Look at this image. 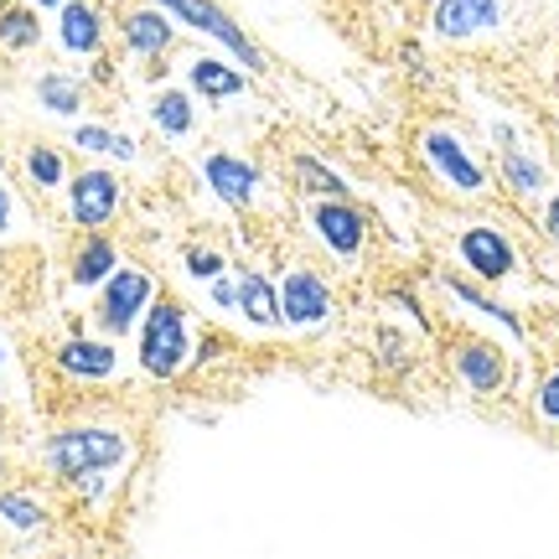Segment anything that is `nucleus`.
<instances>
[{"instance_id": "nucleus-1", "label": "nucleus", "mask_w": 559, "mask_h": 559, "mask_svg": "<svg viewBox=\"0 0 559 559\" xmlns=\"http://www.w3.org/2000/svg\"><path fill=\"white\" fill-rule=\"evenodd\" d=\"M135 456V440L124 425H104V419H83V425H58L41 440V466L52 481H79L88 472H120Z\"/></svg>"}, {"instance_id": "nucleus-2", "label": "nucleus", "mask_w": 559, "mask_h": 559, "mask_svg": "<svg viewBox=\"0 0 559 559\" xmlns=\"http://www.w3.org/2000/svg\"><path fill=\"white\" fill-rule=\"evenodd\" d=\"M135 368L145 379L171 383L192 368V317L171 296H156L135 326Z\"/></svg>"}, {"instance_id": "nucleus-3", "label": "nucleus", "mask_w": 559, "mask_h": 559, "mask_svg": "<svg viewBox=\"0 0 559 559\" xmlns=\"http://www.w3.org/2000/svg\"><path fill=\"white\" fill-rule=\"evenodd\" d=\"M166 16L177 21V32H198V37H207L213 47H218L223 58H234L243 68V73H254L260 79L264 68V52L260 41L243 32V21H234V11H223L218 0H156Z\"/></svg>"}, {"instance_id": "nucleus-4", "label": "nucleus", "mask_w": 559, "mask_h": 559, "mask_svg": "<svg viewBox=\"0 0 559 559\" xmlns=\"http://www.w3.org/2000/svg\"><path fill=\"white\" fill-rule=\"evenodd\" d=\"M160 296V280L145 270V264H115V275L104 280L99 290H94V332L104 337H135L140 317H145V306Z\"/></svg>"}, {"instance_id": "nucleus-5", "label": "nucleus", "mask_w": 559, "mask_h": 559, "mask_svg": "<svg viewBox=\"0 0 559 559\" xmlns=\"http://www.w3.org/2000/svg\"><path fill=\"white\" fill-rule=\"evenodd\" d=\"M62 202H68V223L83 228V234H94V228H109V223L120 218L124 181L109 160H88V166H79V171L68 177Z\"/></svg>"}, {"instance_id": "nucleus-6", "label": "nucleus", "mask_w": 559, "mask_h": 559, "mask_svg": "<svg viewBox=\"0 0 559 559\" xmlns=\"http://www.w3.org/2000/svg\"><path fill=\"white\" fill-rule=\"evenodd\" d=\"M419 160H425V171L445 187V192H456V198H481L487 192V166L472 156V145L456 135V130H445V124H425L419 130Z\"/></svg>"}, {"instance_id": "nucleus-7", "label": "nucleus", "mask_w": 559, "mask_h": 559, "mask_svg": "<svg viewBox=\"0 0 559 559\" xmlns=\"http://www.w3.org/2000/svg\"><path fill=\"white\" fill-rule=\"evenodd\" d=\"M306 228L317 234V243L342 264H358L373 234V218L362 213L353 198H311L306 207Z\"/></svg>"}, {"instance_id": "nucleus-8", "label": "nucleus", "mask_w": 559, "mask_h": 559, "mask_svg": "<svg viewBox=\"0 0 559 559\" xmlns=\"http://www.w3.org/2000/svg\"><path fill=\"white\" fill-rule=\"evenodd\" d=\"M332 311H337V296H332L326 275H317L311 264H290L280 275V317H285V326L317 332V326L332 321Z\"/></svg>"}, {"instance_id": "nucleus-9", "label": "nucleus", "mask_w": 559, "mask_h": 559, "mask_svg": "<svg viewBox=\"0 0 559 559\" xmlns=\"http://www.w3.org/2000/svg\"><path fill=\"white\" fill-rule=\"evenodd\" d=\"M456 260H461V270L472 280H481V285H502V280L519 270V249H513V239H508L502 228H492V223H466L456 234Z\"/></svg>"}, {"instance_id": "nucleus-10", "label": "nucleus", "mask_w": 559, "mask_h": 559, "mask_svg": "<svg viewBox=\"0 0 559 559\" xmlns=\"http://www.w3.org/2000/svg\"><path fill=\"white\" fill-rule=\"evenodd\" d=\"M52 368L73 383H109L120 379V342L104 332H68L52 347Z\"/></svg>"}, {"instance_id": "nucleus-11", "label": "nucleus", "mask_w": 559, "mask_h": 559, "mask_svg": "<svg viewBox=\"0 0 559 559\" xmlns=\"http://www.w3.org/2000/svg\"><path fill=\"white\" fill-rule=\"evenodd\" d=\"M198 171H202V187H207L223 207H234V213L254 207V198H260V187H264L260 160L239 156V151H207V156L198 160Z\"/></svg>"}, {"instance_id": "nucleus-12", "label": "nucleus", "mask_w": 559, "mask_h": 559, "mask_svg": "<svg viewBox=\"0 0 559 559\" xmlns=\"http://www.w3.org/2000/svg\"><path fill=\"white\" fill-rule=\"evenodd\" d=\"M120 41L124 52L140 62H160L171 47H177V21L160 11L156 0H140L120 16Z\"/></svg>"}, {"instance_id": "nucleus-13", "label": "nucleus", "mask_w": 559, "mask_h": 559, "mask_svg": "<svg viewBox=\"0 0 559 559\" xmlns=\"http://www.w3.org/2000/svg\"><path fill=\"white\" fill-rule=\"evenodd\" d=\"M52 37H58L62 58H99L104 41H109V21L94 0H68L62 11H52Z\"/></svg>"}, {"instance_id": "nucleus-14", "label": "nucleus", "mask_w": 559, "mask_h": 559, "mask_svg": "<svg viewBox=\"0 0 559 559\" xmlns=\"http://www.w3.org/2000/svg\"><path fill=\"white\" fill-rule=\"evenodd\" d=\"M502 0H436L430 5V32L440 41H472V37H487L502 26Z\"/></svg>"}, {"instance_id": "nucleus-15", "label": "nucleus", "mask_w": 559, "mask_h": 559, "mask_svg": "<svg viewBox=\"0 0 559 559\" xmlns=\"http://www.w3.org/2000/svg\"><path fill=\"white\" fill-rule=\"evenodd\" d=\"M249 83H254V73H243L239 62L223 58V52H198L187 62V88L198 94V104H234L249 94Z\"/></svg>"}, {"instance_id": "nucleus-16", "label": "nucleus", "mask_w": 559, "mask_h": 559, "mask_svg": "<svg viewBox=\"0 0 559 559\" xmlns=\"http://www.w3.org/2000/svg\"><path fill=\"white\" fill-rule=\"evenodd\" d=\"M451 368H456V379L466 383L472 394H498L502 383H508V358H502L498 342H487V337L456 342V353H451Z\"/></svg>"}, {"instance_id": "nucleus-17", "label": "nucleus", "mask_w": 559, "mask_h": 559, "mask_svg": "<svg viewBox=\"0 0 559 559\" xmlns=\"http://www.w3.org/2000/svg\"><path fill=\"white\" fill-rule=\"evenodd\" d=\"M120 260H124L120 243L109 239L104 228H94V234H83L79 249L68 254V285H73V290H83V296H94L104 280L115 275V264H120Z\"/></svg>"}, {"instance_id": "nucleus-18", "label": "nucleus", "mask_w": 559, "mask_h": 559, "mask_svg": "<svg viewBox=\"0 0 559 559\" xmlns=\"http://www.w3.org/2000/svg\"><path fill=\"white\" fill-rule=\"evenodd\" d=\"M32 99H37V109L52 115V120H83L88 83H83L79 73H68V68H47V73H37V83H32Z\"/></svg>"}, {"instance_id": "nucleus-19", "label": "nucleus", "mask_w": 559, "mask_h": 559, "mask_svg": "<svg viewBox=\"0 0 559 559\" xmlns=\"http://www.w3.org/2000/svg\"><path fill=\"white\" fill-rule=\"evenodd\" d=\"M68 145L88 160H120V166L140 160V140L124 135V130H115V124H99V120H73Z\"/></svg>"}, {"instance_id": "nucleus-20", "label": "nucleus", "mask_w": 559, "mask_h": 559, "mask_svg": "<svg viewBox=\"0 0 559 559\" xmlns=\"http://www.w3.org/2000/svg\"><path fill=\"white\" fill-rule=\"evenodd\" d=\"M52 528V508L32 487H0V534L11 539H37Z\"/></svg>"}, {"instance_id": "nucleus-21", "label": "nucleus", "mask_w": 559, "mask_h": 559, "mask_svg": "<svg viewBox=\"0 0 559 559\" xmlns=\"http://www.w3.org/2000/svg\"><path fill=\"white\" fill-rule=\"evenodd\" d=\"M440 290L456 300V306H466V311H477V317L498 321L508 337H528V326H523V317L513 311V306H502V300H492L487 290H481V280H461V275H440Z\"/></svg>"}, {"instance_id": "nucleus-22", "label": "nucleus", "mask_w": 559, "mask_h": 559, "mask_svg": "<svg viewBox=\"0 0 559 559\" xmlns=\"http://www.w3.org/2000/svg\"><path fill=\"white\" fill-rule=\"evenodd\" d=\"M145 115L166 140H192L198 135V94L192 88H156Z\"/></svg>"}, {"instance_id": "nucleus-23", "label": "nucleus", "mask_w": 559, "mask_h": 559, "mask_svg": "<svg viewBox=\"0 0 559 559\" xmlns=\"http://www.w3.org/2000/svg\"><path fill=\"white\" fill-rule=\"evenodd\" d=\"M239 317L249 321V326H260V332H275V326H285V317H280V285L264 270H239Z\"/></svg>"}, {"instance_id": "nucleus-24", "label": "nucleus", "mask_w": 559, "mask_h": 559, "mask_svg": "<svg viewBox=\"0 0 559 559\" xmlns=\"http://www.w3.org/2000/svg\"><path fill=\"white\" fill-rule=\"evenodd\" d=\"M41 37H47V26H41V11L32 0H11L5 11H0V52H37Z\"/></svg>"}, {"instance_id": "nucleus-25", "label": "nucleus", "mask_w": 559, "mask_h": 559, "mask_svg": "<svg viewBox=\"0 0 559 559\" xmlns=\"http://www.w3.org/2000/svg\"><path fill=\"white\" fill-rule=\"evenodd\" d=\"M290 177H296V187L306 198H353V181L342 177L337 166H326L321 156H311V151H300V156L290 160Z\"/></svg>"}, {"instance_id": "nucleus-26", "label": "nucleus", "mask_w": 559, "mask_h": 559, "mask_svg": "<svg viewBox=\"0 0 559 559\" xmlns=\"http://www.w3.org/2000/svg\"><path fill=\"white\" fill-rule=\"evenodd\" d=\"M498 177H502V187L513 192V198H539L544 192V166L534 156H523L519 145H498Z\"/></svg>"}, {"instance_id": "nucleus-27", "label": "nucleus", "mask_w": 559, "mask_h": 559, "mask_svg": "<svg viewBox=\"0 0 559 559\" xmlns=\"http://www.w3.org/2000/svg\"><path fill=\"white\" fill-rule=\"evenodd\" d=\"M21 171L26 181L37 187V192H62L68 187V156H62L58 145H26V156H21Z\"/></svg>"}, {"instance_id": "nucleus-28", "label": "nucleus", "mask_w": 559, "mask_h": 559, "mask_svg": "<svg viewBox=\"0 0 559 559\" xmlns=\"http://www.w3.org/2000/svg\"><path fill=\"white\" fill-rule=\"evenodd\" d=\"M373 353H379L383 373H409L415 368V347H409V337H404L394 321H383L379 332H373Z\"/></svg>"}, {"instance_id": "nucleus-29", "label": "nucleus", "mask_w": 559, "mask_h": 559, "mask_svg": "<svg viewBox=\"0 0 559 559\" xmlns=\"http://www.w3.org/2000/svg\"><path fill=\"white\" fill-rule=\"evenodd\" d=\"M223 270H228V254L213 249V243H187V249H181V275L187 280L207 285V280H218Z\"/></svg>"}, {"instance_id": "nucleus-30", "label": "nucleus", "mask_w": 559, "mask_h": 559, "mask_svg": "<svg viewBox=\"0 0 559 559\" xmlns=\"http://www.w3.org/2000/svg\"><path fill=\"white\" fill-rule=\"evenodd\" d=\"M68 492H79L83 502H94V508H99V502L115 492V472H88V477L68 481Z\"/></svg>"}, {"instance_id": "nucleus-31", "label": "nucleus", "mask_w": 559, "mask_h": 559, "mask_svg": "<svg viewBox=\"0 0 559 559\" xmlns=\"http://www.w3.org/2000/svg\"><path fill=\"white\" fill-rule=\"evenodd\" d=\"M207 300H213V311H239V280H234V270H223L218 280H207Z\"/></svg>"}, {"instance_id": "nucleus-32", "label": "nucleus", "mask_w": 559, "mask_h": 559, "mask_svg": "<svg viewBox=\"0 0 559 559\" xmlns=\"http://www.w3.org/2000/svg\"><path fill=\"white\" fill-rule=\"evenodd\" d=\"M223 353H228V342H223L218 332H202V337H192V368H207V362H218Z\"/></svg>"}, {"instance_id": "nucleus-33", "label": "nucleus", "mask_w": 559, "mask_h": 559, "mask_svg": "<svg viewBox=\"0 0 559 559\" xmlns=\"http://www.w3.org/2000/svg\"><path fill=\"white\" fill-rule=\"evenodd\" d=\"M534 404H539V415L559 430V373H549V379L539 383V394H534Z\"/></svg>"}, {"instance_id": "nucleus-34", "label": "nucleus", "mask_w": 559, "mask_h": 559, "mask_svg": "<svg viewBox=\"0 0 559 559\" xmlns=\"http://www.w3.org/2000/svg\"><path fill=\"white\" fill-rule=\"evenodd\" d=\"M389 306H394V311H404L419 332H430V317H425V306L415 300V290H389Z\"/></svg>"}, {"instance_id": "nucleus-35", "label": "nucleus", "mask_w": 559, "mask_h": 559, "mask_svg": "<svg viewBox=\"0 0 559 559\" xmlns=\"http://www.w3.org/2000/svg\"><path fill=\"white\" fill-rule=\"evenodd\" d=\"M400 62H404V73H409L415 83H430V79H436V73H430V62H425V52H419V41H404V47H400Z\"/></svg>"}, {"instance_id": "nucleus-36", "label": "nucleus", "mask_w": 559, "mask_h": 559, "mask_svg": "<svg viewBox=\"0 0 559 559\" xmlns=\"http://www.w3.org/2000/svg\"><path fill=\"white\" fill-rule=\"evenodd\" d=\"M16 213H21L16 192H11V187H5V181H0V239H5V234H11V228H16Z\"/></svg>"}, {"instance_id": "nucleus-37", "label": "nucleus", "mask_w": 559, "mask_h": 559, "mask_svg": "<svg viewBox=\"0 0 559 559\" xmlns=\"http://www.w3.org/2000/svg\"><path fill=\"white\" fill-rule=\"evenodd\" d=\"M544 234H549V239L559 243V192L549 202H544Z\"/></svg>"}, {"instance_id": "nucleus-38", "label": "nucleus", "mask_w": 559, "mask_h": 559, "mask_svg": "<svg viewBox=\"0 0 559 559\" xmlns=\"http://www.w3.org/2000/svg\"><path fill=\"white\" fill-rule=\"evenodd\" d=\"M492 140H498V145H519V130H513L508 120H498L492 124Z\"/></svg>"}, {"instance_id": "nucleus-39", "label": "nucleus", "mask_w": 559, "mask_h": 559, "mask_svg": "<svg viewBox=\"0 0 559 559\" xmlns=\"http://www.w3.org/2000/svg\"><path fill=\"white\" fill-rule=\"evenodd\" d=\"M32 5H37V11H62L68 0H32Z\"/></svg>"}, {"instance_id": "nucleus-40", "label": "nucleus", "mask_w": 559, "mask_h": 559, "mask_svg": "<svg viewBox=\"0 0 559 559\" xmlns=\"http://www.w3.org/2000/svg\"><path fill=\"white\" fill-rule=\"evenodd\" d=\"M5 362H11V347H5V337H0V373H5Z\"/></svg>"}, {"instance_id": "nucleus-41", "label": "nucleus", "mask_w": 559, "mask_h": 559, "mask_svg": "<svg viewBox=\"0 0 559 559\" xmlns=\"http://www.w3.org/2000/svg\"><path fill=\"white\" fill-rule=\"evenodd\" d=\"M5 5H11V0H0V11H5Z\"/></svg>"}, {"instance_id": "nucleus-42", "label": "nucleus", "mask_w": 559, "mask_h": 559, "mask_svg": "<svg viewBox=\"0 0 559 559\" xmlns=\"http://www.w3.org/2000/svg\"><path fill=\"white\" fill-rule=\"evenodd\" d=\"M0 171H5V156H0Z\"/></svg>"}]
</instances>
